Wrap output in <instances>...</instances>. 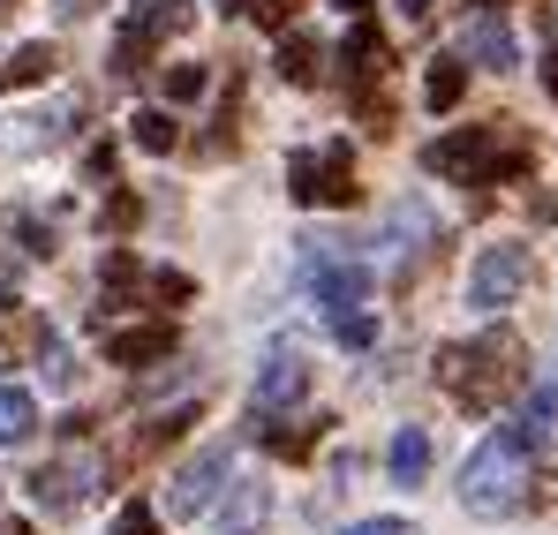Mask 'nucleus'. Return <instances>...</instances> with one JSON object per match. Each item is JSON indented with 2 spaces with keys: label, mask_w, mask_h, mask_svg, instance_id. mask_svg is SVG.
<instances>
[{
  "label": "nucleus",
  "mask_w": 558,
  "mask_h": 535,
  "mask_svg": "<svg viewBox=\"0 0 558 535\" xmlns=\"http://www.w3.org/2000/svg\"><path fill=\"white\" fill-rule=\"evenodd\" d=\"M521 340L513 332H483V340H453V348H438V385L453 392V408L468 415H490L513 385H521Z\"/></svg>",
  "instance_id": "obj_1"
},
{
  "label": "nucleus",
  "mask_w": 558,
  "mask_h": 535,
  "mask_svg": "<svg viewBox=\"0 0 558 535\" xmlns=\"http://www.w3.org/2000/svg\"><path fill=\"white\" fill-rule=\"evenodd\" d=\"M529 460H536V446H529L521 430L483 438L475 460L461 467V506H468V513H483V521L521 513V506H529Z\"/></svg>",
  "instance_id": "obj_2"
},
{
  "label": "nucleus",
  "mask_w": 558,
  "mask_h": 535,
  "mask_svg": "<svg viewBox=\"0 0 558 535\" xmlns=\"http://www.w3.org/2000/svg\"><path fill=\"white\" fill-rule=\"evenodd\" d=\"M423 167L438 181L483 189V181H498V174H529V144H506L498 121H483V129H446V136L423 151Z\"/></svg>",
  "instance_id": "obj_3"
},
{
  "label": "nucleus",
  "mask_w": 558,
  "mask_h": 535,
  "mask_svg": "<svg viewBox=\"0 0 558 535\" xmlns=\"http://www.w3.org/2000/svg\"><path fill=\"white\" fill-rule=\"evenodd\" d=\"M529 279H536L529 250H521V242H498V250H483V257L468 265V309L498 317V309H513V302L529 294Z\"/></svg>",
  "instance_id": "obj_4"
},
{
  "label": "nucleus",
  "mask_w": 558,
  "mask_h": 535,
  "mask_svg": "<svg viewBox=\"0 0 558 535\" xmlns=\"http://www.w3.org/2000/svg\"><path fill=\"white\" fill-rule=\"evenodd\" d=\"M287 196L294 204H355V159L348 144H325V151H294L287 159Z\"/></svg>",
  "instance_id": "obj_5"
},
{
  "label": "nucleus",
  "mask_w": 558,
  "mask_h": 535,
  "mask_svg": "<svg viewBox=\"0 0 558 535\" xmlns=\"http://www.w3.org/2000/svg\"><path fill=\"white\" fill-rule=\"evenodd\" d=\"M227 467H234V452H227V446H204L196 460H182V475L167 483V513H182V521L211 513V506H219V483H227Z\"/></svg>",
  "instance_id": "obj_6"
},
{
  "label": "nucleus",
  "mask_w": 558,
  "mask_h": 535,
  "mask_svg": "<svg viewBox=\"0 0 558 535\" xmlns=\"http://www.w3.org/2000/svg\"><path fill=\"white\" fill-rule=\"evenodd\" d=\"M302 392H310V362H302L294 340H279L272 355H265V369H257L250 408H257V415H279V408H302Z\"/></svg>",
  "instance_id": "obj_7"
},
{
  "label": "nucleus",
  "mask_w": 558,
  "mask_h": 535,
  "mask_svg": "<svg viewBox=\"0 0 558 535\" xmlns=\"http://www.w3.org/2000/svg\"><path fill=\"white\" fill-rule=\"evenodd\" d=\"M310 302H317L325 317H340V309H363V302H371V265L317 257V265H310Z\"/></svg>",
  "instance_id": "obj_8"
},
{
  "label": "nucleus",
  "mask_w": 558,
  "mask_h": 535,
  "mask_svg": "<svg viewBox=\"0 0 558 535\" xmlns=\"http://www.w3.org/2000/svg\"><path fill=\"white\" fill-rule=\"evenodd\" d=\"M377 250H385L392 265L408 271L415 257H423V250H438V219H430L423 204H400V211L385 219V234H377Z\"/></svg>",
  "instance_id": "obj_9"
},
{
  "label": "nucleus",
  "mask_w": 558,
  "mask_h": 535,
  "mask_svg": "<svg viewBox=\"0 0 558 535\" xmlns=\"http://www.w3.org/2000/svg\"><path fill=\"white\" fill-rule=\"evenodd\" d=\"M272 521V490L265 483H227V498L211 506V528L219 535H257Z\"/></svg>",
  "instance_id": "obj_10"
},
{
  "label": "nucleus",
  "mask_w": 558,
  "mask_h": 535,
  "mask_svg": "<svg viewBox=\"0 0 558 535\" xmlns=\"http://www.w3.org/2000/svg\"><path fill=\"white\" fill-rule=\"evenodd\" d=\"M182 348L174 340V325H129V332H106V362H121V369H151V362H167Z\"/></svg>",
  "instance_id": "obj_11"
},
{
  "label": "nucleus",
  "mask_w": 558,
  "mask_h": 535,
  "mask_svg": "<svg viewBox=\"0 0 558 535\" xmlns=\"http://www.w3.org/2000/svg\"><path fill=\"white\" fill-rule=\"evenodd\" d=\"M385 61H392V46L377 38L371 15H355V31H348V46H340V69H348V84H355V90L385 84Z\"/></svg>",
  "instance_id": "obj_12"
},
{
  "label": "nucleus",
  "mask_w": 558,
  "mask_h": 535,
  "mask_svg": "<svg viewBox=\"0 0 558 535\" xmlns=\"http://www.w3.org/2000/svg\"><path fill=\"white\" fill-rule=\"evenodd\" d=\"M468 61L506 76V69L521 61V38H513V23H506V15H475V23H468Z\"/></svg>",
  "instance_id": "obj_13"
},
{
  "label": "nucleus",
  "mask_w": 558,
  "mask_h": 535,
  "mask_svg": "<svg viewBox=\"0 0 558 535\" xmlns=\"http://www.w3.org/2000/svg\"><path fill=\"white\" fill-rule=\"evenodd\" d=\"M31 490H38V506H46V513H76V506H84V490H92V467H84V460H53V467H38V475H31Z\"/></svg>",
  "instance_id": "obj_14"
},
{
  "label": "nucleus",
  "mask_w": 558,
  "mask_h": 535,
  "mask_svg": "<svg viewBox=\"0 0 558 535\" xmlns=\"http://www.w3.org/2000/svg\"><path fill=\"white\" fill-rule=\"evenodd\" d=\"M279 76L294 90H310L317 76H325V46L310 38V31H279Z\"/></svg>",
  "instance_id": "obj_15"
},
{
  "label": "nucleus",
  "mask_w": 558,
  "mask_h": 535,
  "mask_svg": "<svg viewBox=\"0 0 558 535\" xmlns=\"http://www.w3.org/2000/svg\"><path fill=\"white\" fill-rule=\"evenodd\" d=\"M53 69H61V53H53L46 38H38V46H15V53L0 61V90H31V84H46Z\"/></svg>",
  "instance_id": "obj_16"
},
{
  "label": "nucleus",
  "mask_w": 558,
  "mask_h": 535,
  "mask_svg": "<svg viewBox=\"0 0 558 535\" xmlns=\"http://www.w3.org/2000/svg\"><path fill=\"white\" fill-rule=\"evenodd\" d=\"M385 467H392V483H423L430 475V430H392V452H385Z\"/></svg>",
  "instance_id": "obj_17"
},
{
  "label": "nucleus",
  "mask_w": 558,
  "mask_h": 535,
  "mask_svg": "<svg viewBox=\"0 0 558 535\" xmlns=\"http://www.w3.org/2000/svg\"><path fill=\"white\" fill-rule=\"evenodd\" d=\"M129 23H136L151 46H159V38H174V31H189V23H196V0H144Z\"/></svg>",
  "instance_id": "obj_18"
},
{
  "label": "nucleus",
  "mask_w": 558,
  "mask_h": 535,
  "mask_svg": "<svg viewBox=\"0 0 558 535\" xmlns=\"http://www.w3.org/2000/svg\"><path fill=\"white\" fill-rule=\"evenodd\" d=\"M129 144H136V151H151V159H167V151L182 144V129H174V113H167V106H144V113L129 121Z\"/></svg>",
  "instance_id": "obj_19"
},
{
  "label": "nucleus",
  "mask_w": 558,
  "mask_h": 535,
  "mask_svg": "<svg viewBox=\"0 0 558 535\" xmlns=\"http://www.w3.org/2000/svg\"><path fill=\"white\" fill-rule=\"evenodd\" d=\"M31 430H38V400L23 385H0V446H31Z\"/></svg>",
  "instance_id": "obj_20"
},
{
  "label": "nucleus",
  "mask_w": 558,
  "mask_h": 535,
  "mask_svg": "<svg viewBox=\"0 0 558 535\" xmlns=\"http://www.w3.org/2000/svg\"><path fill=\"white\" fill-rule=\"evenodd\" d=\"M461 90H468V61H430V76H423V98H430V113H453L461 106Z\"/></svg>",
  "instance_id": "obj_21"
},
{
  "label": "nucleus",
  "mask_w": 558,
  "mask_h": 535,
  "mask_svg": "<svg viewBox=\"0 0 558 535\" xmlns=\"http://www.w3.org/2000/svg\"><path fill=\"white\" fill-rule=\"evenodd\" d=\"M551 423H558V392H551V385H529V408H521V438L544 452V446H551Z\"/></svg>",
  "instance_id": "obj_22"
},
{
  "label": "nucleus",
  "mask_w": 558,
  "mask_h": 535,
  "mask_svg": "<svg viewBox=\"0 0 558 535\" xmlns=\"http://www.w3.org/2000/svg\"><path fill=\"white\" fill-rule=\"evenodd\" d=\"M151 53H159V46H151L136 23H121V38H113V76H144V69H151Z\"/></svg>",
  "instance_id": "obj_23"
},
{
  "label": "nucleus",
  "mask_w": 558,
  "mask_h": 535,
  "mask_svg": "<svg viewBox=\"0 0 558 535\" xmlns=\"http://www.w3.org/2000/svg\"><path fill=\"white\" fill-rule=\"evenodd\" d=\"M317 430H325V423H317ZM317 430H310V423H272L265 446H272L279 460H310V452H317Z\"/></svg>",
  "instance_id": "obj_24"
},
{
  "label": "nucleus",
  "mask_w": 558,
  "mask_h": 535,
  "mask_svg": "<svg viewBox=\"0 0 558 535\" xmlns=\"http://www.w3.org/2000/svg\"><path fill=\"white\" fill-rule=\"evenodd\" d=\"M332 340L363 355V348H377V317L371 309H340V317H332Z\"/></svg>",
  "instance_id": "obj_25"
},
{
  "label": "nucleus",
  "mask_w": 558,
  "mask_h": 535,
  "mask_svg": "<svg viewBox=\"0 0 558 535\" xmlns=\"http://www.w3.org/2000/svg\"><path fill=\"white\" fill-rule=\"evenodd\" d=\"M204 84H211V69H204V61H174V69H167V98H174V106L204 98Z\"/></svg>",
  "instance_id": "obj_26"
},
{
  "label": "nucleus",
  "mask_w": 558,
  "mask_h": 535,
  "mask_svg": "<svg viewBox=\"0 0 558 535\" xmlns=\"http://www.w3.org/2000/svg\"><path fill=\"white\" fill-rule=\"evenodd\" d=\"M113 535H159V521H151V506L136 498V506H121V521H113Z\"/></svg>",
  "instance_id": "obj_27"
},
{
  "label": "nucleus",
  "mask_w": 558,
  "mask_h": 535,
  "mask_svg": "<svg viewBox=\"0 0 558 535\" xmlns=\"http://www.w3.org/2000/svg\"><path fill=\"white\" fill-rule=\"evenodd\" d=\"M302 0H250V15L265 23V31H287V15H294Z\"/></svg>",
  "instance_id": "obj_28"
},
{
  "label": "nucleus",
  "mask_w": 558,
  "mask_h": 535,
  "mask_svg": "<svg viewBox=\"0 0 558 535\" xmlns=\"http://www.w3.org/2000/svg\"><path fill=\"white\" fill-rule=\"evenodd\" d=\"M151 302H189V279L182 271H151Z\"/></svg>",
  "instance_id": "obj_29"
},
{
  "label": "nucleus",
  "mask_w": 558,
  "mask_h": 535,
  "mask_svg": "<svg viewBox=\"0 0 558 535\" xmlns=\"http://www.w3.org/2000/svg\"><path fill=\"white\" fill-rule=\"evenodd\" d=\"M348 535H423L415 521H400V513H385V521H355Z\"/></svg>",
  "instance_id": "obj_30"
},
{
  "label": "nucleus",
  "mask_w": 558,
  "mask_h": 535,
  "mask_svg": "<svg viewBox=\"0 0 558 535\" xmlns=\"http://www.w3.org/2000/svg\"><path fill=\"white\" fill-rule=\"evenodd\" d=\"M136 211H144L136 196H113V204H106V227H113V234H129V227H136Z\"/></svg>",
  "instance_id": "obj_31"
},
{
  "label": "nucleus",
  "mask_w": 558,
  "mask_h": 535,
  "mask_svg": "<svg viewBox=\"0 0 558 535\" xmlns=\"http://www.w3.org/2000/svg\"><path fill=\"white\" fill-rule=\"evenodd\" d=\"M15 340H23V325H15V309H0V362H15Z\"/></svg>",
  "instance_id": "obj_32"
},
{
  "label": "nucleus",
  "mask_w": 558,
  "mask_h": 535,
  "mask_svg": "<svg viewBox=\"0 0 558 535\" xmlns=\"http://www.w3.org/2000/svg\"><path fill=\"white\" fill-rule=\"evenodd\" d=\"M53 8H61L69 23H84V15H98V0H53Z\"/></svg>",
  "instance_id": "obj_33"
},
{
  "label": "nucleus",
  "mask_w": 558,
  "mask_h": 535,
  "mask_svg": "<svg viewBox=\"0 0 558 535\" xmlns=\"http://www.w3.org/2000/svg\"><path fill=\"white\" fill-rule=\"evenodd\" d=\"M332 8H340V15H348V23H355V15H371L377 0H332Z\"/></svg>",
  "instance_id": "obj_34"
},
{
  "label": "nucleus",
  "mask_w": 558,
  "mask_h": 535,
  "mask_svg": "<svg viewBox=\"0 0 558 535\" xmlns=\"http://www.w3.org/2000/svg\"><path fill=\"white\" fill-rule=\"evenodd\" d=\"M544 90H551V98H558V46H551V53H544Z\"/></svg>",
  "instance_id": "obj_35"
},
{
  "label": "nucleus",
  "mask_w": 558,
  "mask_h": 535,
  "mask_svg": "<svg viewBox=\"0 0 558 535\" xmlns=\"http://www.w3.org/2000/svg\"><path fill=\"white\" fill-rule=\"evenodd\" d=\"M219 8H227V15H250V0H219Z\"/></svg>",
  "instance_id": "obj_36"
},
{
  "label": "nucleus",
  "mask_w": 558,
  "mask_h": 535,
  "mask_svg": "<svg viewBox=\"0 0 558 535\" xmlns=\"http://www.w3.org/2000/svg\"><path fill=\"white\" fill-rule=\"evenodd\" d=\"M408 15H430V0H408Z\"/></svg>",
  "instance_id": "obj_37"
},
{
  "label": "nucleus",
  "mask_w": 558,
  "mask_h": 535,
  "mask_svg": "<svg viewBox=\"0 0 558 535\" xmlns=\"http://www.w3.org/2000/svg\"><path fill=\"white\" fill-rule=\"evenodd\" d=\"M0 535H31V528H23V521H8V528H0Z\"/></svg>",
  "instance_id": "obj_38"
},
{
  "label": "nucleus",
  "mask_w": 558,
  "mask_h": 535,
  "mask_svg": "<svg viewBox=\"0 0 558 535\" xmlns=\"http://www.w3.org/2000/svg\"><path fill=\"white\" fill-rule=\"evenodd\" d=\"M8 8H15V0H0V15H8Z\"/></svg>",
  "instance_id": "obj_39"
}]
</instances>
